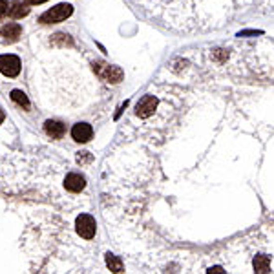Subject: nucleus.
I'll return each mask as SVG.
<instances>
[{"label":"nucleus","instance_id":"obj_6","mask_svg":"<svg viewBox=\"0 0 274 274\" xmlns=\"http://www.w3.org/2000/svg\"><path fill=\"white\" fill-rule=\"evenodd\" d=\"M64 186L66 190L70 192H81L86 186V179L81 176V174H70L66 179H64Z\"/></svg>","mask_w":274,"mask_h":274},{"label":"nucleus","instance_id":"obj_1","mask_svg":"<svg viewBox=\"0 0 274 274\" xmlns=\"http://www.w3.org/2000/svg\"><path fill=\"white\" fill-rule=\"evenodd\" d=\"M72 13H73V7L70 6V4H59V6L51 7V9H48L46 13H42V15H40V22L44 24L62 22V20H66Z\"/></svg>","mask_w":274,"mask_h":274},{"label":"nucleus","instance_id":"obj_14","mask_svg":"<svg viewBox=\"0 0 274 274\" xmlns=\"http://www.w3.org/2000/svg\"><path fill=\"white\" fill-rule=\"evenodd\" d=\"M4 119H6V113H4V110L0 108V124H2V121H4Z\"/></svg>","mask_w":274,"mask_h":274},{"label":"nucleus","instance_id":"obj_7","mask_svg":"<svg viewBox=\"0 0 274 274\" xmlns=\"http://www.w3.org/2000/svg\"><path fill=\"white\" fill-rule=\"evenodd\" d=\"M20 33H22V28L15 22H9V24H6V26L0 28V37H4V39L9 40V42L17 40L18 37H20Z\"/></svg>","mask_w":274,"mask_h":274},{"label":"nucleus","instance_id":"obj_11","mask_svg":"<svg viewBox=\"0 0 274 274\" xmlns=\"http://www.w3.org/2000/svg\"><path fill=\"white\" fill-rule=\"evenodd\" d=\"M11 99L17 102V104H20V106L29 108L28 97H26V93H24V91H20V90H13V91H11Z\"/></svg>","mask_w":274,"mask_h":274},{"label":"nucleus","instance_id":"obj_4","mask_svg":"<svg viewBox=\"0 0 274 274\" xmlns=\"http://www.w3.org/2000/svg\"><path fill=\"white\" fill-rule=\"evenodd\" d=\"M156 108H157V97L145 95L139 102H137V106H135V113H137L141 119H146L156 112Z\"/></svg>","mask_w":274,"mask_h":274},{"label":"nucleus","instance_id":"obj_13","mask_svg":"<svg viewBox=\"0 0 274 274\" xmlns=\"http://www.w3.org/2000/svg\"><path fill=\"white\" fill-rule=\"evenodd\" d=\"M28 6H35V4H42V2H46V0H24Z\"/></svg>","mask_w":274,"mask_h":274},{"label":"nucleus","instance_id":"obj_2","mask_svg":"<svg viewBox=\"0 0 274 274\" xmlns=\"http://www.w3.org/2000/svg\"><path fill=\"white\" fill-rule=\"evenodd\" d=\"M77 232L84 240H91L97 232V223L95 219L91 218L90 214H81L77 218Z\"/></svg>","mask_w":274,"mask_h":274},{"label":"nucleus","instance_id":"obj_5","mask_svg":"<svg viewBox=\"0 0 274 274\" xmlns=\"http://www.w3.org/2000/svg\"><path fill=\"white\" fill-rule=\"evenodd\" d=\"M91 135H93V128L88 123H77L72 128V137L77 143H88L91 139Z\"/></svg>","mask_w":274,"mask_h":274},{"label":"nucleus","instance_id":"obj_12","mask_svg":"<svg viewBox=\"0 0 274 274\" xmlns=\"http://www.w3.org/2000/svg\"><path fill=\"white\" fill-rule=\"evenodd\" d=\"M7 11H9V2L7 0H0V20L6 17Z\"/></svg>","mask_w":274,"mask_h":274},{"label":"nucleus","instance_id":"obj_8","mask_svg":"<svg viewBox=\"0 0 274 274\" xmlns=\"http://www.w3.org/2000/svg\"><path fill=\"white\" fill-rule=\"evenodd\" d=\"M44 130L51 139H61L62 135H64V132H66V126L62 123H59V121H51L50 119V121H46Z\"/></svg>","mask_w":274,"mask_h":274},{"label":"nucleus","instance_id":"obj_10","mask_svg":"<svg viewBox=\"0 0 274 274\" xmlns=\"http://www.w3.org/2000/svg\"><path fill=\"white\" fill-rule=\"evenodd\" d=\"M106 263L108 267H110V271L112 273H123V263H121V260L119 258H115L113 254H106Z\"/></svg>","mask_w":274,"mask_h":274},{"label":"nucleus","instance_id":"obj_3","mask_svg":"<svg viewBox=\"0 0 274 274\" xmlns=\"http://www.w3.org/2000/svg\"><path fill=\"white\" fill-rule=\"evenodd\" d=\"M0 72L6 77H17L20 73V59L15 55H0Z\"/></svg>","mask_w":274,"mask_h":274},{"label":"nucleus","instance_id":"obj_9","mask_svg":"<svg viewBox=\"0 0 274 274\" xmlns=\"http://www.w3.org/2000/svg\"><path fill=\"white\" fill-rule=\"evenodd\" d=\"M28 4H22V2H18V0H15V2H11L9 4V11H7V15L13 18H22L26 17L29 13V7H26Z\"/></svg>","mask_w":274,"mask_h":274}]
</instances>
